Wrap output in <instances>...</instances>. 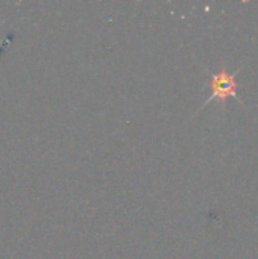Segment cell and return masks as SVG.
<instances>
[{"mask_svg": "<svg viewBox=\"0 0 258 259\" xmlns=\"http://www.w3.org/2000/svg\"><path fill=\"white\" fill-rule=\"evenodd\" d=\"M237 74H239V70L234 71V73H230L227 70V65H222L219 71L216 73H210L208 76V90H210V94L205 100V103L201 106V109H204L210 102L213 100H217L224 108L227 106V102L228 99L234 97L237 99L240 103H243L239 97H237V90H239V83H237Z\"/></svg>", "mask_w": 258, "mask_h": 259, "instance_id": "6da1fadb", "label": "cell"}]
</instances>
